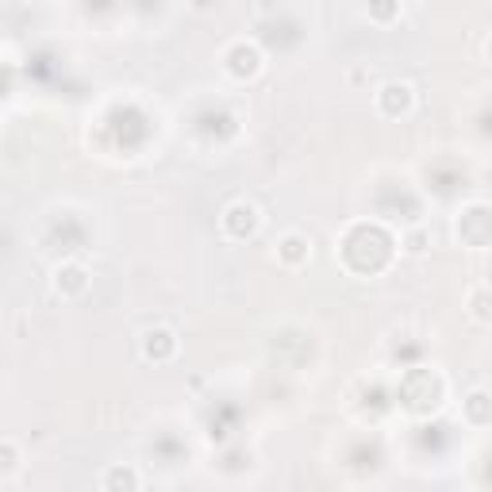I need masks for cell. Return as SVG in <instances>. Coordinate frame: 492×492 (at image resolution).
Masks as SVG:
<instances>
[{
    "instance_id": "6da1fadb",
    "label": "cell",
    "mask_w": 492,
    "mask_h": 492,
    "mask_svg": "<svg viewBox=\"0 0 492 492\" xmlns=\"http://www.w3.org/2000/svg\"><path fill=\"white\" fill-rule=\"evenodd\" d=\"M223 69L235 81H254L258 74L266 69V54H262V47L258 42H251V39H235L231 47L223 50Z\"/></svg>"
},
{
    "instance_id": "7a4b0ae2",
    "label": "cell",
    "mask_w": 492,
    "mask_h": 492,
    "mask_svg": "<svg viewBox=\"0 0 492 492\" xmlns=\"http://www.w3.org/2000/svg\"><path fill=\"white\" fill-rule=\"evenodd\" d=\"M258 227H262V212H258V205H251V200H235V205H227L220 215V231L231 242L254 239Z\"/></svg>"
},
{
    "instance_id": "3957f363",
    "label": "cell",
    "mask_w": 492,
    "mask_h": 492,
    "mask_svg": "<svg viewBox=\"0 0 492 492\" xmlns=\"http://www.w3.org/2000/svg\"><path fill=\"white\" fill-rule=\"evenodd\" d=\"M50 288H54V296H62V300H81L93 288V273L81 262H62L50 273Z\"/></svg>"
},
{
    "instance_id": "277c9868",
    "label": "cell",
    "mask_w": 492,
    "mask_h": 492,
    "mask_svg": "<svg viewBox=\"0 0 492 492\" xmlns=\"http://www.w3.org/2000/svg\"><path fill=\"white\" fill-rule=\"evenodd\" d=\"M373 100H378V112L385 120H404V115H412V108H415V89L408 81H385Z\"/></svg>"
},
{
    "instance_id": "5b68a950",
    "label": "cell",
    "mask_w": 492,
    "mask_h": 492,
    "mask_svg": "<svg viewBox=\"0 0 492 492\" xmlns=\"http://www.w3.org/2000/svg\"><path fill=\"white\" fill-rule=\"evenodd\" d=\"M181 351V342L178 335H173L169 327H150V331H142V358L154 361V366H166V361H173Z\"/></svg>"
},
{
    "instance_id": "8992f818",
    "label": "cell",
    "mask_w": 492,
    "mask_h": 492,
    "mask_svg": "<svg viewBox=\"0 0 492 492\" xmlns=\"http://www.w3.org/2000/svg\"><path fill=\"white\" fill-rule=\"evenodd\" d=\"M273 258H278V266H285V269H300L312 258V239L300 235V231H285V235L278 239Z\"/></svg>"
},
{
    "instance_id": "52a82bcc",
    "label": "cell",
    "mask_w": 492,
    "mask_h": 492,
    "mask_svg": "<svg viewBox=\"0 0 492 492\" xmlns=\"http://www.w3.org/2000/svg\"><path fill=\"white\" fill-rule=\"evenodd\" d=\"M105 492H120V488H142V477L139 469L132 466H108L105 473H100V481H96Z\"/></svg>"
},
{
    "instance_id": "ba28073f",
    "label": "cell",
    "mask_w": 492,
    "mask_h": 492,
    "mask_svg": "<svg viewBox=\"0 0 492 492\" xmlns=\"http://www.w3.org/2000/svg\"><path fill=\"white\" fill-rule=\"evenodd\" d=\"M20 466H23V451L12 439H0V481H5V477H16Z\"/></svg>"
},
{
    "instance_id": "9c48e42d",
    "label": "cell",
    "mask_w": 492,
    "mask_h": 492,
    "mask_svg": "<svg viewBox=\"0 0 492 492\" xmlns=\"http://www.w3.org/2000/svg\"><path fill=\"white\" fill-rule=\"evenodd\" d=\"M466 419L473 427H485L488 424V393H473L466 400Z\"/></svg>"
},
{
    "instance_id": "30bf717a",
    "label": "cell",
    "mask_w": 492,
    "mask_h": 492,
    "mask_svg": "<svg viewBox=\"0 0 492 492\" xmlns=\"http://www.w3.org/2000/svg\"><path fill=\"white\" fill-rule=\"evenodd\" d=\"M427 246H431V239H427L424 227H415V231H408V235H404V251H408V254H424Z\"/></svg>"
},
{
    "instance_id": "8fae6325",
    "label": "cell",
    "mask_w": 492,
    "mask_h": 492,
    "mask_svg": "<svg viewBox=\"0 0 492 492\" xmlns=\"http://www.w3.org/2000/svg\"><path fill=\"white\" fill-rule=\"evenodd\" d=\"M481 300H485V288H477V293H473V320H488V315H485V308H481Z\"/></svg>"
}]
</instances>
